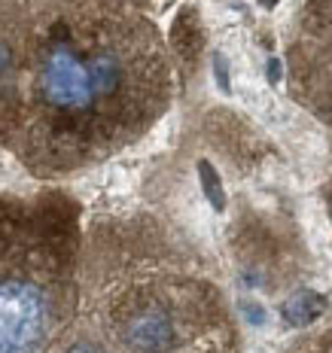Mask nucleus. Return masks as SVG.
I'll list each match as a JSON object with an SVG mask.
<instances>
[{
  "mask_svg": "<svg viewBox=\"0 0 332 353\" xmlns=\"http://www.w3.org/2000/svg\"><path fill=\"white\" fill-rule=\"evenodd\" d=\"M171 104V64L144 16L64 0L28 21L12 152L58 180L137 143Z\"/></svg>",
  "mask_w": 332,
  "mask_h": 353,
  "instance_id": "obj_1",
  "label": "nucleus"
},
{
  "mask_svg": "<svg viewBox=\"0 0 332 353\" xmlns=\"http://www.w3.org/2000/svg\"><path fill=\"white\" fill-rule=\"evenodd\" d=\"M70 338L104 350H213L232 347L219 286L168 241L119 229L83 241L79 314Z\"/></svg>",
  "mask_w": 332,
  "mask_h": 353,
  "instance_id": "obj_2",
  "label": "nucleus"
},
{
  "mask_svg": "<svg viewBox=\"0 0 332 353\" xmlns=\"http://www.w3.org/2000/svg\"><path fill=\"white\" fill-rule=\"evenodd\" d=\"M77 204L0 195V353L58 347L79 314Z\"/></svg>",
  "mask_w": 332,
  "mask_h": 353,
  "instance_id": "obj_3",
  "label": "nucleus"
},
{
  "mask_svg": "<svg viewBox=\"0 0 332 353\" xmlns=\"http://www.w3.org/2000/svg\"><path fill=\"white\" fill-rule=\"evenodd\" d=\"M293 101L332 128V0H308L286 46Z\"/></svg>",
  "mask_w": 332,
  "mask_h": 353,
  "instance_id": "obj_4",
  "label": "nucleus"
},
{
  "mask_svg": "<svg viewBox=\"0 0 332 353\" xmlns=\"http://www.w3.org/2000/svg\"><path fill=\"white\" fill-rule=\"evenodd\" d=\"M28 19L16 3L0 0V146H10L21 113V64Z\"/></svg>",
  "mask_w": 332,
  "mask_h": 353,
  "instance_id": "obj_5",
  "label": "nucleus"
}]
</instances>
